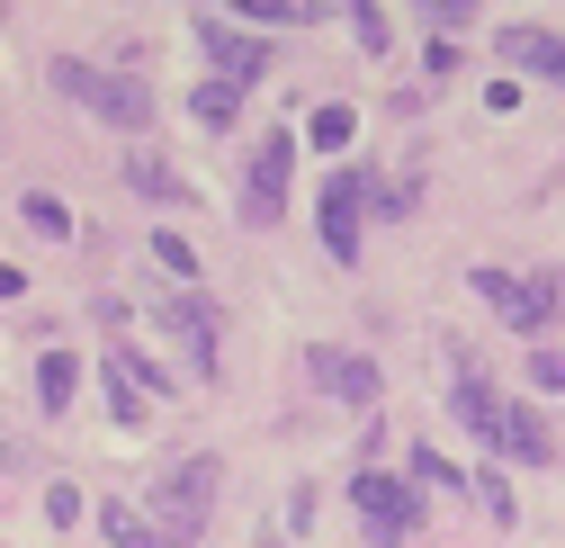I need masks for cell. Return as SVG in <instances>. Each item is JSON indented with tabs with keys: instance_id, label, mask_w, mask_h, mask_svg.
I'll return each mask as SVG.
<instances>
[{
	"instance_id": "3",
	"label": "cell",
	"mask_w": 565,
	"mask_h": 548,
	"mask_svg": "<svg viewBox=\"0 0 565 548\" xmlns=\"http://www.w3.org/2000/svg\"><path fill=\"white\" fill-rule=\"evenodd\" d=\"M476 297L503 315L512 333H547L565 315V270H530V280H512V270H476Z\"/></svg>"
},
{
	"instance_id": "12",
	"label": "cell",
	"mask_w": 565,
	"mask_h": 548,
	"mask_svg": "<svg viewBox=\"0 0 565 548\" xmlns=\"http://www.w3.org/2000/svg\"><path fill=\"white\" fill-rule=\"evenodd\" d=\"M126 189H135V198H162V208H180V198H189V180H180L162 154H135V162H126Z\"/></svg>"
},
{
	"instance_id": "8",
	"label": "cell",
	"mask_w": 565,
	"mask_h": 548,
	"mask_svg": "<svg viewBox=\"0 0 565 548\" xmlns=\"http://www.w3.org/2000/svg\"><path fill=\"white\" fill-rule=\"evenodd\" d=\"M162 324H171V341L189 351V378H216V333H225L216 297H198V288H180V297H162Z\"/></svg>"
},
{
	"instance_id": "13",
	"label": "cell",
	"mask_w": 565,
	"mask_h": 548,
	"mask_svg": "<svg viewBox=\"0 0 565 548\" xmlns=\"http://www.w3.org/2000/svg\"><path fill=\"white\" fill-rule=\"evenodd\" d=\"M99 530H108L117 548H171V539H162V530H153L145 513H135V504H126V495H108V504H99Z\"/></svg>"
},
{
	"instance_id": "21",
	"label": "cell",
	"mask_w": 565,
	"mask_h": 548,
	"mask_svg": "<svg viewBox=\"0 0 565 548\" xmlns=\"http://www.w3.org/2000/svg\"><path fill=\"white\" fill-rule=\"evenodd\" d=\"M413 476H422V486H449V495H458V467H449L440 450H413Z\"/></svg>"
},
{
	"instance_id": "10",
	"label": "cell",
	"mask_w": 565,
	"mask_h": 548,
	"mask_svg": "<svg viewBox=\"0 0 565 548\" xmlns=\"http://www.w3.org/2000/svg\"><path fill=\"white\" fill-rule=\"evenodd\" d=\"M493 450L521 459V467H556V432H547L539 404H503V432H493Z\"/></svg>"
},
{
	"instance_id": "7",
	"label": "cell",
	"mask_w": 565,
	"mask_h": 548,
	"mask_svg": "<svg viewBox=\"0 0 565 548\" xmlns=\"http://www.w3.org/2000/svg\"><path fill=\"white\" fill-rule=\"evenodd\" d=\"M306 378H315L332 404H350V414H360V404H377V360H369V351H341V341H306Z\"/></svg>"
},
{
	"instance_id": "17",
	"label": "cell",
	"mask_w": 565,
	"mask_h": 548,
	"mask_svg": "<svg viewBox=\"0 0 565 548\" xmlns=\"http://www.w3.org/2000/svg\"><path fill=\"white\" fill-rule=\"evenodd\" d=\"M28 225H36V234H54V243H63V234H73V217H63V208H54V198H45V189H28Z\"/></svg>"
},
{
	"instance_id": "4",
	"label": "cell",
	"mask_w": 565,
	"mask_h": 548,
	"mask_svg": "<svg viewBox=\"0 0 565 548\" xmlns=\"http://www.w3.org/2000/svg\"><path fill=\"white\" fill-rule=\"evenodd\" d=\"M288 180H297V135L278 126L252 145V189H243V225H278L288 217Z\"/></svg>"
},
{
	"instance_id": "22",
	"label": "cell",
	"mask_w": 565,
	"mask_h": 548,
	"mask_svg": "<svg viewBox=\"0 0 565 548\" xmlns=\"http://www.w3.org/2000/svg\"><path fill=\"white\" fill-rule=\"evenodd\" d=\"M484 513H493V521H521V504H512V486H503V476H493V467H484Z\"/></svg>"
},
{
	"instance_id": "14",
	"label": "cell",
	"mask_w": 565,
	"mask_h": 548,
	"mask_svg": "<svg viewBox=\"0 0 565 548\" xmlns=\"http://www.w3.org/2000/svg\"><path fill=\"white\" fill-rule=\"evenodd\" d=\"M73 387H82V360H73V351H45V369H36V404H45V414H63V404H73Z\"/></svg>"
},
{
	"instance_id": "16",
	"label": "cell",
	"mask_w": 565,
	"mask_h": 548,
	"mask_svg": "<svg viewBox=\"0 0 565 548\" xmlns=\"http://www.w3.org/2000/svg\"><path fill=\"white\" fill-rule=\"evenodd\" d=\"M350 126H360L350 108H315V145H323V154H341V145H350Z\"/></svg>"
},
{
	"instance_id": "19",
	"label": "cell",
	"mask_w": 565,
	"mask_h": 548,
	"mask_svg": "<svg viewBox=\"0 0 565 548\" xmlns=\"http://www.w3.org/2000/svg\"><path fill=\"white\" fill-rule=\"evenodd\" d=\"M45 521L73 530V521H82V486H45Z\"/></svg>"
},
{
	"instance_id": "18",
	"label": "cell",
	"mask_w": 565,
	"mask_h": 548,
	"mask_svg": "<svg viewBox=\"0 0 565 548\" xmlns=\"http://www.w3.org/2000/svg\"><path fill=\"white\" fill-rule=\"evenodd\" d=\"M530 387L539 396H565V351H530Z\"/></svg>"
},
{
	"instance_id": "2",
	"label": "cell",
	"mask_w": 565,
	"mask_h": 548,
	"mask_svg": "<svg viewBox=\"0 0 565 548\" xmlns=\"http://www.w3.org/2000/svg\"><path fill=\"white\" fill-rule=\"evenodd\" d=\"M54 91H63V99H82L99 126H126V135H145V126H153V91L135 82V73H99V63L63 54V63H54Z\"/></svg>"
},
{
	"instance_id": "1",
	"label": "cell",
	"mask_w": 565,
	"mask_h": 548,
	"mask_svg": "<svg viewBox=\"0 0 565 548\" xmlns=\"http://www.w3.org/2000/svg\"><path fill=\"white\" fill-rule=\"evenodd\" d=\"M216 476H225V459H216V450H189L180 467H162V476H153V504H135V513H145L171 548H189V539L206 530V513H216Z\"/></svg>"
},
{
	"instance_id": "6",
	"label": "cell",
	"mask_w": 565,
	"mask_h": 548,
	"mask_svg": "<svg viewBox=\"0 0 565 548\" xmlns=\"http://www.w3.org/2000/svg\"><path fill=\"white\" fill-rule=\"evenodd\" d=\"M350 504H360L369 530H386V539H413V530H422V486H404V476H386V467H360V476H350Z\"/></svg>"
},
{
	"instance_id": "9",
	"label": "cell",
	"mask_w": 565,
	"mask_h": 548,
	"mask_svg": "<svg viewBox=\"0 0 565 548\" xmlns=\"http://www.w3.org/2000/svg\"><path fill=\"white\" fill-rule=\"evenodd\" d=\"M198 45H206V63H216V82H225V91L260 82V63H269V45H260V36H243V28H234V19H216V10L198 19Z\"/></svg>"
},
{
	"instance_id": "15",
	"label": "cell",
	"mask_w": 565,
	"mask_h": 548,
	"mask_svg": "<svg viewBox=\"0 0 565 548\" xmlns=\"http://www.w3.org/2000/svg\"><path fill=\"white\" fill-rule=\"evenodd\" d=\"M198 126H234V108H243V91H225V82H198Z\"/></svg>"
},
{
	"instance_id": "20",
	"label": "cell",
	"mask_w": 565,
	"mask_h": 548,
	"mask_svg": "<svg viewBox=\"0 0 565 548\" xmlns=\"http://www.w3.org/2000/svg\"><path fill=\"white\" fill-rule=\"evenodd\" d=\"M153 261H162V270H171V280H189V270H198V252H189V243H180V234H153Z\"/></svg>"
},
{
	"instance_id": "11",
	"label": "cell",
	"mask_w": 565,
	"mask_h": 548,
	"mask_svg": "<svg viewBox=\"0 0 565 548\" xmlns=\"http://www.w3.org/2000/svg\"><path fill=\"white\" fill-rule=\"evenodd\" d=\"M493 54H503V63H521V73L565 82V36H556V28H503V36H493Z\"/></svg>"
},
{
	"instance_id": "23",
	"label": "cell",
	"mask_w": 565,
	"mask_h": 548,
	"mask_svg": "<svg viewBox=\"0 0 565 548\" xmlns=\"http://www.w3.org/2000/svg\"><path fill=\"white\" fill-rule=\"evenodd\" d=\"M350 19H360V45L369 54H386V10H377V0H369V10H350Z\"/></svg>"
},
{
	"instance_id": "5",
	"label": "cell",
	"mask_w": 565,
	"mask_h": 548,
	"mask_svg": "<svg viewBox=\"0 0 565 548\" xmlns=\"http://www.w3.org/2000/svg\"><path fill=\"white\" fill-rule=\"evenodd\" d=\"M360 217H369V171H332L315 198V234L332 261H360Z\"/></svg>"
}]
</instances>
